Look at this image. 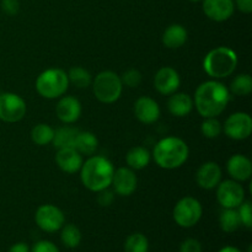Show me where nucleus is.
I'll return each instance as SVG.
<instances>
[{
    "label": "nucleus",
    "mask_w": 252,
    "mask_h": 252,
    "mask_svg": "<svg viewBox=\"0 0 252 252\" xmlns=\"http://www.w3.org/2000/svg\"><path fill=\"white\" fill-rule=\"evenodd\" d=\"M230 101V93L224 84L217 80L202 83L194 93L193 106L203 118L218 117L225 111Z\"/></svg>",
    "instance_id": "obj_1"
},
{
    "label": "nucleus",
    "mask_w": 252,
    "mask_h": 252,
    "mask_svg": "<svg viewBox=\"0 0 252 252\" xmlns=\"http://www.w3.org/2000/svg\"><path fill=\"white\" fill-rule=\"evenodd\" d=\"M115 167L103 157H90L80 169V179L84 186L93 192L108 189L112 182Z\"/></svg>",
    "instance_id": "obj_2"
},
{
    "label": "nucleus",
    "mask_w": 252,
    "mask_h": 252,
    "mask_svg": "<svg viewBox=\"0 0 252 252\" xmlns=\"http://www.w3.org/2000/svg\"><path fill=\"white\" fill-rule=\"evenodd\" d=\"M189 155V145L177 137H166L155 144L153 157L157 165L165 170H175L187 161Z\"/></svg>",
    "instance_id": "obj_3"
},
{
    "label": "nucleus",
    "mask_w": 252,
    "mask_h": 252,
    "mask_svg": "<svg viewBox=\"0 0 252 252\" xmlns=\"http://www.w3.org/2000/svg\"><path fill=\"white\" fill-rule=\"evenodd\" d=\"M238 66V56L229 47H217L206 54L203 69L213 79L228 78Z\"/></svg>",
    "instance_id": "obj_4"
},
{
    "label": "nucleus",
    "mask_w": 252,
    "mask_h": 252,
    "mask_svg": "<svg viewBox=\"0 0 252 252\" xmlns=\"http://www.w3.org/2000/svg\"><path fill=\"white\" fill-rule=\"evenodd\" d=\"M69 88L68 74L59 68L42 71L36 80V90L42 97L53 100L62 97Z\"/></svg>",
    "instance_id": "obj_5"
},
{
    "label": "nucleus",
    "mask_w": 252,
    "mask_h": 252,
    "mask_svg": "<svg viewBox=\"0 0 252 252\" xmlns=\"http://www.w3.org/2000/svg\"><path fill=\"white\" fill-rule=\"evenodd\" d=\"M93 91L95 97L102 103H113L121 97L123 84L121 76L115 71L105 70L98 73L93 81Z\"/></svg>",
    "instance_id": "obj_6"
},
{
    "label": "nucleus",
    "mask_w": 252,
    "mask_h": 252,
    "mask_svg": "<svg viewBox=\"0 0 252 252\" xmlns=\"http://www.w3.org/2000/svg\"><path fill=\"white\" fill-rule=\"evenodd\" d=\"M203 208L198 199L193 197H184L174 208V220L181 228H192L202 218Z\"/></svg>",
    "instance_id": "obj_7"
},
{
    "label": "nucleus",
    "mask_w": 252,
    "mask_h": 252,
    "mask_svg": "<svg viewBox=\"0 0 252 252\" xmlns=\"http://www.w3.org/2000/svg\"><path fill=\"white\" fill-rule=\"evenodd\" d=\"M26 102L14 93L0 94V120L6 123L20 122L26 115Z\"/></svg>",
    "instance_id": "obj_8"
},
{
    "label": "nucleus",
    "mask_w": 252,
    "mask_h": 252,
    "mask_svg": "<svg viewBox=\"0 0 252 252\" xmlns=\"http://www.w3.org/2000/svg\"><path fill=\"white\" fill-rule=\"evenodd\" d=\"M37 226L46 233H56L64 225V213L53 204H43L37 208L34 214Z\"/></svg>",
    "instance_id": "obj_9"
},
{
    "label": "nucleus",
    "mask_w": 252,
    "mask_h": 252,
    "mask_svg": "<svg viewBox=\"0 0 252 252\" xmlns=\"http://www.w3.org/2000/svg\"><path fill=\"white\" fill-rule=\"evenodd\" d=\"M217 189V199L223 208L236 209L245 201V189L238 181H220Z\"/></svg>",
    "instance_id": "obj_10"
},
{
    "label": "nucleus",
    "mask_w": 252,
    "mask_h": 252,
    "mask_svg": "<svg viewBox=\"0 0 252 252\" xmlns=\"http://www.w3.org/2000/svg\"><path fill=\"white\" fill-rule=\"evenodd\" d=\"M224 133L234 140L248 139L252 133V118L246 112H235L226 118L224 123Z\"/></svg>",
    "instance_id": "obj_11"
},
{
    "label": "nucleus",
    "mask_w": 252,
    "mask_h": 252,
    "mask_svg": "<svg viewBox=\"0 0 252 252\" xmlns=\"http://www.w3.org/2000/svg\"><path fill=\"white\" fill-rule=\"evenodd\" d=\"M181 85L179 73L171 66H162L154 76V88L161 95L170 96L176 93Z\"/></svg>",
    "instance_id": "obj_12"
},
{
    "label": "nucleus",
    "mask_w": 252,
    "mask_h": 252,
    "mask_svg": "<svg viewBox=\"0 0 252 252\" xmlns=\"http://www.w3.org/2000/svg\"><path fill=\"white\" fill-rule=\"evenodd\" d=\"M138 179L130 167H120L115 170L111 186L113 191L122 197H128L137 189Z\"/></svg>",
    "instance_id": "obj_13"
},
{
    "label": "nucleus",
    "mask_w": 252,
    "mask_h": 252,
    "mask_svg": "<svg viewBox=\"0 0 252 252\" xmlns=\"http://www.w3.org/2000/svg\"><path fill=\"white\" fill-rule=\"evenodd\" d=\"M234 11V0H203V12L212 21H226L233 16Z\"/></svg>",
    "instance_id": "obj_14"
},
{
    "label": "nucleus",
    "mask_w": 252,
    "mask_h": 252,
    "mask_svg": "<svg viewBox=\"0 0 252 252\" xmlns=\"http://www.w3.org/2000/svg\"><path fill=\"white\" fill-rule=\"evenodd\" d=\"M134 115L139 122L144 125H153L160 118V107L154 98L142 96L134 103Z\"/></svg>",
    "instance_id": "obj_15"
},
{
    "label": "nucleus",
    "mask_w": 252,
    "mask_h": 252,
    "mask_svg": "<svg viewBox=\"0 0 252 252\" xmlns=\"http://www.w3.org/2000/svg\"><path fill=\"white\" fill-rule=\"evenodd\" d=\"M56 113L64 125L75 123L81 116V103L74 96H62L56 106Z\"/></svg>",
    "instance_id": "obj_16"
},
{
    "label": "nucleus",
    "mask_w": 252,
    "mask_h": 252,
    "mask_svg": "<svg viewBox=\"0 0 252 252\" xmlns=\"http://www.w3.org/2000/svg\"><path fill=\"white\" fill-rule=\"evenodd\" d=\"M196 181L201 189H213L220 184L221 169L217 162L208 161L199 166L196 174Z\"/></svg>",
    "instance_id": "obj_17"
},
{
    "label": "nucleus",
    "mask_w": 252,
    "mask_h": 252,
    "mask_svg": "<svg viewBox=\"0 0 252 252\" xmlns=\"http://www.w3.org/2000/svg\"><path fill=\"white\" fill-rule=\"evenodd\" d=\"M226 170L234 181H248L252 176V162L245 155L235 154L226 162Z\"/></svg>",
    "instance_id": "obj_18"
},
{
    "label": "nucleus",
    "mask_w": 252,
    "mask_h": 252,
    "mask_svg": "<svg viewBox=\"0 0 252 252\" xmlns=\"http://www.w3.org/2000/svg\"><path fill=\"white\" fill-rule=\"evenodd\" d=\"M56 162L62 171L66 174H75L80 171L83 166V155L76 152L74 148H65L59 149L56 155Z\"/></svg>",
    "instance_id": "obj_19"
},
{
    "label": "nucleus",
    "mask_w": 252,
    "mask_h": 252,
    "mask_svg": "<svg viewBox=\"0 0 252 252\" xmlns=\"http://www.w3.org/2000/svg\"><path fill=\"white\" fill-rule=\"evenodd\" d=\"M167 110L175 117H186L193 110V100L189 94L179 93L170 95Z\"/></svg>",
    "instance_id": "obj_20"
},
{
    "label": "nucleus",
    "mask_w": 252,
    "mask_h": 252,
    "mask_svg": "<svg viewBox=\"0 0 252 252\" xmlns=\"http://www.w3.org/2000/svg\"><path fill=\"white\" fill-rule=\"evenodd\" d=\"M189 38L187 30L182 25H170L162 33V43L169 49H177L184 46Z\"/></svg>",
    "instance_id": "obj_21"
},
{
    "label": "nucleus",
    "mask_w": 252,
    "mask_h": 252,
    "mask_svg": "<svg viewBox=\"0 0 252 252\" xmlns=\"http://www.w3.org/2000/svg\"><path fill=\"white\" fill-rule=\"evenodd\" d=\"M98 147V140L96 135L91 132H80L79 130L76 134L75 143H74V149L80 153L81 155L91 157L96 152Z\"/></svg>",
    "instance_id": "obj_22"
},
{
    "label": "nucleus",
    "mask_w": 252,
    "mask_h": 252,
    "mask_svg": "<svg viewBox=\"0 0 252 252\" xmlns=\"http://www.w3.org/2000/svg\"><path fill=\"white\" fill-rule=\"evenodd\" d=\"M79 130L69 126H64V127L58 128L54 130V137L52 140V144L57 150L65 149V148H74V143H75L76 134Z\"/></svg>",
    "instance_id": "obj_23"
},
{
    "label": "nucleus",
    "mask_w": 252,
    "mask_h": 252,
    "mask_svg": "<svg viewBox=\"0 0 252 252\" xmlns=\"http://www.w3.org/2000/svg\"><path fill=\"white\" fill-rule=\"evenodd\" d=\"M152 155L148 152V149L143 147H134L127 153L126 155V161L128 167L132 170H142L149 165Z\"/></svg>",
    "instance_id": "obj_24"
},
{
    "label": "nucleus",
    "mask_w": 252,
    "mask_h": 252,
    "mask_svg": "<svg viewBox=\"0 0 252 252\" xmlns=\"http://www.w3.org/2000/svg\"><path fill=\"white\" fill-rule=\"evenodd\" d=\"M219 225L221 230L225 233H235L241 226L240 217H239L238 209H225L219 216Z\"/></svg>",
    "instance_id": "obj_25"
},
{
    "label": "nucleus",
    "mask_w": 252,
    "mask_h": 252,
    "mask_svg": "<svg viewBox=\"0 0 252 252\" xmlns=\"http://www.w3.org/2000/svg\"><path fill=\"white\" fill-rule=\"evenodd\" d=\"M54 137V129L49 125L39 123L34 126L31 130V139L36 145L43 147V145L51 144Z\"/></svg>",
    "instance_id": "obj_26"
},
{
    "label": "nucleus",
    "mask_w": 252,
    "mask_h": 252,
    "mask_svg": "<svg viewBox=\"0 0 252 252\" xmlns=\"http://www.w3.org/2000/svg\"><path fill=\"white\" fill-rule=\"evenodd\" d=\"M61 240L68 249H75L81 243V231L74 224H66L61 229Z\"/></svg>",
    "instance_id": "obj_27"
},
{
    "label": "nucleus",
    "mask_w": 252,
    "mask_h": 252,
    "mask_svg": "<svg viewBox=\"0 0 252 252\" xmlns=\"http://www.w3.org/2000/svg\"><path fill=\"white\" fill-rule=\"evenodd\" d=\"M66 74H68L69 84H73L78 89H85L93 84V76L83 66H73Z\"/></svg>",
    "instance_id": "obj_28"
},
{
    "label": "nucleus",
    "mask_w": 252,
    "mask_h": 252,
    "mask_svg": "<svg viewBox=\"0 0 252 252\" xmlns=\"http://www.w3.org/2000/svg\"><path fill=\"white\" fill-rule=\"evenodd\" d=\"M149 251V241L144 234H130L125 243V252H148Z\"/></svg>",
    "instance_id": "obj_29"
},
{
    "label": "nucleus",
    "mask_w": 252,
    "mask_h": 252,
    "mask_svg": "<svg viewBox=\"0 0 252 252\" xmlns=\"http://www.w3.org/2000/svg\"><path fill=\"white\" fill-rule=\"evenodd\" d=\"M230 91L236 96H248L252 91V78L249 74H239L230 84Z\"/></svg>",
    "instance_id": "obj_30"
},
{
    "label": "nucleus",
    "mask_w": 252,
    "mask_h": 252,
    "mask_svg": "<svg viewBox=\"0 0 252 252\" xmlns=\"http://www.w3.org/2000/svg\"><path fill=\"white\" fill-rule=\"evenodd\" d=\"M201 132L208 139H216L223 132V126L217 120V117L204 118L201 125Z\"/></svg>",
    "instance_id": "obj_31"
},
{
    "label": "nucleus",
    "mask_w": 252,
    "mask_h": 252,
    "mask_svg": "<svg viewBox=\"0 0 252 252\" xmlns=\"http://www.w3.org/2000/svg\"><path fill=\"white\" fill-rule=\"evenodd\" d=\"M123 86H128V88H137L142 83V74L137 69H128L121 76Z\"/></svg>",
    "instance_id": "obj_32"
},
{
    "label": "nucleus",
    "mask_w": 252,
    "mask_h": 252,
    "mask_svg": "<svg viewBox=\"0 0 252 252\" xmlns=\"http://www.w3.org/2000/svg\"><path fill=\"white\" fill-rule=\"evenodd\" d=\"M238 213L240 217L241 225L246 226L248 229H251L252 226V206L251 202L244 201L240 206L238 207Z\"/></svg>",
    "instance_id": "obj_33"
},
{
    "label": "nucleus",
    "mask_w": 252,
    "mask_h": 252,
    "mask_svg": "<svg viewBox=\"0 0 252 252\" xmlns=\"http://www.w3.org/2000/svg\"><path fill=\"white\" fill-rule=\"evenodd\" d=\"M179 252H202V244L197 239L189 238L182 241Z\"/></svg>",
    "instance_id": "obj_34"
},
{
    "label": "nucleus",
    "mask_w": 252,
    "mask_h": 252,
    "mask_svg": "<svg viewBox=\"0 0 252 252\" xmlns=\"http://www.w3.org/2000/svg\"><path fill=\"white\" fill-rule=\"evenodd\" d=\"M31 252H61L59 249L54 245L52 241L48 240H41L37 241L32 248Z\"/></svg>",
    "instance_id": "obj_35"
},
{
    "label": "nucleus",
    "mask_w": 252,
    "mask_h": 252,
    "mask_svg": "<svg viewBox=\"0 0 252 252\" xmlns=\"http://www.w3.org/2000/svg\"><path fill=\"white\" fill-rule=\"evenodd\" d=\"M1 9L6 15L14 16L20 11L19 0H1Z\"/></svg>",
    "instance_id": "obj_36"
},
{
    "label": "nucleus",
    "mask_w": 252,
    "mask_h": 252,
    "mask_svg": "<svg viewBox=\"0 0 252 252\" xmlns=\"http://www.w3.org/2000/svg\"><path fill=\"white\" fill-rule=\"evenodd\" d=\"M97 202L100 206L102 207H108L110 204H112L113 199H115V192L110 191L108 189H102V191L97 192Z\"/></svg>",
    "instance_id": "obj_37"
},
{
    "label": "nucleus",
    "mask_w": 252,
    "mask_h": 252,
    "mask_svg": "<svg viewBox=\"0 0 252 252\" xmlns=\"http://www.w3.org/2000/svg\"><path fill=\"white\" fill-rule=\"evenodd\" d=\"M234 5L243 14L252 12V0H234Z\"/></svg>",
    "instance_id": "obj_38"
},
{
    "label": "nucleus",
    "mask_w": 252,
    "mask_h": 252,
    "mask_svg": "<svg viewBox=\"0 0 252 252\" xmlns=\"http://www.w3.org/2000/svg\"><path fill=\"white\" fill-rule=\"evenodd\" d=\"M9 252H31L27 244L25 243H16L9 249Z\"/></svg>",
    "instance_id": "obj_39"
},
{
    "label": "nucleus",
    "mask_w": 252,
    "mask_h": 252,
    "mask_svg": "<svg viewBox=\"0 0 252 252\" xmlns=\"http://www.w3.org/2000/svg\"><path fill=\"white\" fill-rule=\"evenodd\" d=\"M218 252H243V251H240L238 248H235V246H224V248H221Z\"/></svg>",
    "instance_id": "obj_40"
},
{
    "label": "nucleus",
    "mask_w": 252,
    "mask_h": 252,
    "mask_svg": "<svg viewBox=\"0 0 252 252\" xmlns=\"http://www.w3.org/2000/svg\"><path fill=\"white\" fill-rule=\"evenodd\" d=\"M189 1H193V2H197V1H201V0H189Z\"/></svg>",
    "instance_id": "obj_41"
}]
</instances>
